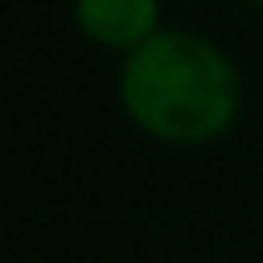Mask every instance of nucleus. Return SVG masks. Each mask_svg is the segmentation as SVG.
Masks as SVG:
<instances>
[{"label":"nucleus","instance_id":"obj_2","mask_svg":"<svg viewBox=\"0 0 263 263\" xmlns=\"http://www.w3.org/2000/svg\"><path fill=\"white\" fill-rule=\"evenodd\" d=\"M82 33L111 49H136L156 33V0H74Z\"/></svg>","mask_w":263,"mask_h":263},{"label":"nucleus","instance_id":"obj_1","mask_svg":"<svg viewBox=\"0 0 263 263\" xmlns=\"http://www.w3.org/2000/svg\"><path fill=\"white\" fill-rule=\"evenodd\" d=\"M123 111L164 144H205L234 123L238 78L218 45L164 29L127 49L119 74Z\"/></svg>","mask_w":263,"mask_h":263},{"label":"nucleus","instance_id":"obj_3","mask_svg":"<svg viewBox=\"0 0 263 263\" xmlns=\"http://www.w3.org/2000/svg\"><path fill=\"white\" fill-rule=\"evenodd\" d=\"M247 4H263V0H247Z\"/></svg>","mask_w":263,"mask_h":263}]
</instances>
